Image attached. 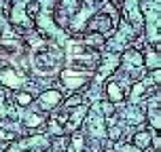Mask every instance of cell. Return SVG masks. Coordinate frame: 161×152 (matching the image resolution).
Listing matches in <instances>:
<instances>
[{"label": "cell", "instance_id": "2", "mask_svg": "<svg viewBox=\"0 0 161 152\" xmlns=\"http://www.w3.org/2000/svg\"><path fill=\"white\" fill-rule=\"evenodd\" d=\"M62 102V95H59V91H45L42 95H40V106L45 108V110H51V108H55L57 104Z\"/></svg>", "mask_w": 161, "mask_h": 152}, {"label": "cell", "instance_id": "3", "mask_svg": "<svg viewBox=\"0 0 161 152\" xmlns=\"http://www.w3.org/2000/svg\"><path fill=\"white\" fill-rule=\"evenodd\" d=\"M0 80H2V85H7V87H11V89H17L19 85H21V80H19V76L15 74V70H4V72L0 74Z\"/></svg>", "mask_w": 161, "mask_h": 152}, {"label": "cell", "instance_id": "6", "mask_svg": "<svg viewBox=\"0 0 161 152\" xmlns=\"http://www.w3.org/2000/svg\"><path fill=\"white\" fill-rule=\"evenodd\" d=\"M15 102L19 106H28V104H32V95H30V93H25V91H19L17 97H15Z\"/></svg>", "mask_w": 161, "mask_h": 152}, {"label": "cell", "instance_id": "9", "mask_svg": "<svg viewBox=\"0 0 161 152\" xmlns=\"http://www.w3.org/2000/svg\"><path fill=\"white\" fill-rule=\"evenodd\" d=\"M79 104H80V95H74L72 99H68V104H66V106L72 108V106H79Z\"/></svg>", "mask_w": 161, "mask_h": 152}, {"label": "cell", "instance_id": "8", "mask_svg": "<svg viewBox=\"0 0 161 152\" xmlns=\"http://www.w3.org/2000/svg\"><path fill=\"white\" fill-rule=\"evenodd\" d=\"M40 123H42V116L40 114H32V116H28V120H25L28 127H38Z\"/></svg>", "mask_w": 161, "mask_h": 152}, {"label": "cell", "instance_id": "7", "mask_svg": "<svg viewBox=\"0 0 161 152\" xmlns=\"http://www.w3.org/2000/svg\"><path fill=\"white\" fill-rule=\"evenodd\" d=\"M146 61H148V68H155V70H159V55H157V53H153V51H151V53H148V57H146Z\"/></svg>", "mask_w": 161, "mask_h": 152}, {"label": "cell", "instance_id": "4", "mask_svg": "<svg viewBox=\"0 0 161 152\" xmlns=\"http://www.w3.org/2000/svg\"><path fill=\"white\" fill-rule=\"evenodd\" d=\"M106 93L110 97V102H121L123 99V91H121V87L117 82H108L106 85Z\"/></svg>", "mask_w": 161, "mask_h": 152}, {"label": "cell", "instance_id": "5", "mask_svg": "<svg viewBox=\"0 0 161 152\" xmlns=\"http://www.w3.org/2000/svg\"><path fill=\"white\" fill-rule=\"evenodd\" d=\"M134 142H136L138 148H146V146H148V142H151V133H144V131H142V133H138V135H136V139H134Z\"/></svg>", "mask_w": 161, "mask_h": 152}, {"label": "cell", "instance_id": "1", "mask_svg": "<svg viewBox=\"0 0 161 152\" xmlns=\"http://www.w3.org/2000/svg\"><path fill=\"white\" fill-rule=\"evenodd\" d=\"M62 80H64V85L68 89H79V87H83V85L89 80V74L79 72L76 68H70V70H64Z\"/></svg>", "mask_w": 161, "mask_h": 152}]
</instances>
